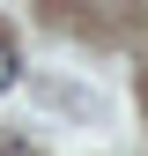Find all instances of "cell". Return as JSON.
I'll list each match as a JSON object with an SVG mask.
<instances>
[{"mask_svg":"<svg viewBox=\"0 0 148 156\" xmlns=\"http://www.w3.org/2000/svg\"><path fill=\"white\" fill-rule=\"evenodd\" d=\"M22 82V67H15V45H0V89H15Z\"/></svg>","mask_w":148,"mask_h":156,"instance_id":"cell-1","label":"cell"}]
</instances>
